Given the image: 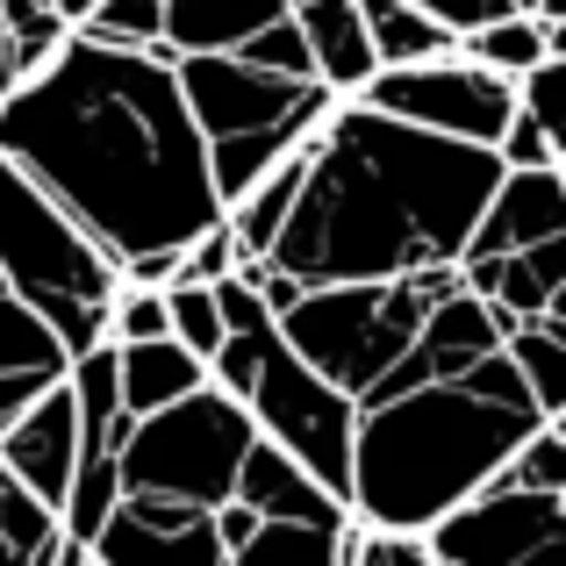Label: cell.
Wrapping results in <instances>:
<instances>
[{
  "label": "cell",
  "mask_w": 566,
  "mask_h": 566,
  "mask_svg": "<svg viewBox=\"0 0 566 566\" xmlns=\"http://www.w3.org/2000/svg\"><path fill=\"white\" fill-rule=\"evenodd\" d=\"M294 22L308 36V57H316V80L331 86L337 101L359 94L374 80V51H366V29H359V0H294Z\"/></svg>",
  "instance_id": "e0dca14e"
},
{
  "label": "cell",
  "mask_w": 566,
  "mask_h": 566,
  "mask_svg": "<svg viewBox=\"0 0 566 566\" xmlns=\"http://www.w3.org/2000/svg\"><path fill=\"white\" fill-rule=\"evenodd\" d=\"M14 86V65H8V29H0V94Z\"/></svg>",
  "instance_id": "f1b7e54d"
},
{
  "label": "cell",
  "mask_w": 566,
  "mask_h": 566,
  "mask_svg": "<svg viewBox=\"0 0 566 566\" xmlns=\"http://www.w3.org/2000/svg\"><path fill=\"white\" fill-rule=\"evenodd\" d=\"M0 158L123 273L144 251H187L222 222L208 144L172 57L72 29L29 80L0 94Z\"/></svg>",
  "instance_id": "6da1fadb"
},
{
  "label": "cell",
  "mask_w": 566,
  "mask_h": 566,
  "mask_svg": "<svg viewBox=\"0 0 566 566\" xmlns=\"http://www.w3.org/2000/svg\"><path fill=\"white\" fill-rule=\"evenodd\" d=\"M510 8H516V14H538V8H545V0H510Z\"/></svg>",
  "instance_id": "1f68e13d"
},
{
  "label": "cell",
  "mask_w": 566,
  "mask_h": 566,
  "mask_svg": "<svg viewBox=\"0 0 566 566\" xmlns=\"http://www.w3.org/2000/svg\"><path fill=\"white\" fill-rule=\"evenodd\" d=\"M0 566H29L22 553H14V538H8V531H0Z\"/></svg>",
  "instance_id": "4dcf8cb0"
},
{
  "label": "cell",
  "mask_w": 566,
  "mask_h": 566,
  "mask_svg": "<svg viewBox=\"0 0 566 566\" xmlns=\"http://www.w3.org/2000/svg\"><path fill=\"white\" fill-rule=\"evenodd\" d=\"M438 566H566V488H524L495 473L423 531Z\"/></svg>",
  "instance_id": "ba28073f"
},
{
  "label": "cell",
  "mask_w": 566,
  "mask_h": 566,
  "mask_svg": "<svg viewBox=\"0 0 566 566\" xmlns=\"http://www.w3.org/2000/svg\"><path fill=\"white\" fill-rule=\"evenodd\" d=\"M237 244H230V222H216V230H201L193 244L180 251V280H201V287H216V280H230L237 273Z\"/></svg>",
  "instance_id": "4316f807"
},
{
  "label": "cell",
  "mask_w": 566,
  "mask_h": 566,
  "mask_svg": "<svg viewBox=\"0 0 566 566\" xmlns=\"http://www.w3.org/2000/svg\"><path fill=\"white\" fill-rule=\"evenodd\" d=\"M459 280L510 331L516 323H538V316L566 323V237H545L531 251H502V259H459Z\"/></svg>",
  "instance_id": "4fadbf2b"
},
{
  "label": "cell",
  "mask_w": 566,
  "mask_h": 566,
  "mask_svg": "<svg viewBox=\"0 0 566 566\" xmlns=\"http://www.w3.org/2000/svg\"><path fill=\"white\" fill-rule=\"evenodd\" d=\"M359 29H366V51H374V72L423 65V57H444L459 43L452 29L430 22V14L409 8V0H359Z\"/></svg>",
  "instance_id": "ffe728a7"
},
{
  "label": "cell",
  "mask_w": 566,
  "mask_h": 566,
  "mask_svg": "<svg viewBox=\"0 0 566 566\" xmlns=\"http://www.w3.org/2000/svg\"><path fill=\"white\" fill-rule=\"evenodd\" d=\"M65 366H72L65 345H57V337L8 294V280H0V430H8L51 380H65Z\"/></svg>",
  "instance_id": "2e32d148"
},
{
  "label": "cell",
  "mask_w": 566,
  "mask_h": 566,
  "mask_svg": "<svg viewBox=\"0 0 566 566\" xmlns=\"http://www.w3.org/2000/svg\"><path fill=\"white\" fill-rule=\"evenodd\" d=\"M0 467L43 502L57 510L72 488V467H80V409H72V387L51 380L8 430H0Z\"/></svg>",
  "instance_id": "8fae6325"
},
{
  "label": "cell",
  "mask_w": 566,
  "mask_h": 566,
  "mask_svg": "<svg viewBox=\"0 0 566 566\" xmlns=\"http://www.w3.org/2000/svg\"><path fill=\"white\" fill-rule=\"evenodd\" d=\"M0 280L65 345V359L108 345V302L123 287L108 259L0 158Z\"/></svg>",
  "instance_id": "8992f818"
},
{
  "label": "cell",
  "mask_w": 566,
  "mask_h": 566,
  "mask_svg": "<svg viewBox=\"0 0 566 566\" xmlns=\"http://www.w3.org/2000/svg\"><path fill=\"white\" fill-rule=\"evenodd\" d=\"M502 352H510V366L524 374L531 401H538V416L566 423V323H559V316L516 323V331L502 337Z\"/></svg>",
  "instance_id": "44dd1931"
},
{
  "label": "cell",
  "mask_w": 566,
  "mask_h": 566,
  "mask_svg": "<svg viewBox=\"0 0 566 566\" xmlns=\"http://www.w3.org/2000/svg\"><path fill=\"white\" fill-rule=\"evenodd\" d=\"M280 14H287V0H158V51L166 57L244 51Z\"/></svg>",
  "instance_id": "9a60e30c"
},
{
  "label": "cell",
  "mask_w": 566,
  "mask_h": 566,
  "mask_svg": "<svg viewBox=\"0 0 566 566\" xmlns=\"http://www.w3.org/2000/svg\"><path fill=\"white\" fill-rule=\"evenodd\" d=\"M86 559L94 566H222L216 510L115 495V510L101 516V531L86 538Z\"/></svg>",
  "instance_id": "30bf717a"
},
{
  "label": "cell",
  "mask_w": 566,
  "mask_h": 566,
  "mask_svg": "<svg viewBox=\"0 0 566 566\" xmlns=\"http://www.w3.org/2000/svg\"><path fill=\"white\" fill-rule=\"evenodd\" d=\"M166 294V337L172 345H187L193 359H216V345H222V308H216V287H201V280H172V287H158Z\"/></svg>",
  "instance_id": "603a6c76"
},
{
  "label": "cell",
  "mask_w": 566,
  "mask_h": 566,
  "mask_svg": "<svg viewBox=\"0 0 566 566\" xmlns=\"http://www.w3.org/2000/svg\"><path fill=\"white\" fill-rule=\"evenodd\" d=\"M0 29H8V65H14V80H29V72H36L43 57L72 36V22L51 8V0H0Z\"/></svg>",
  "instance_id": "7402d4cb"
},
{
  "label": "cell",
  "mask_w": 566,
  "mask_h": 566,
  "mask_svg": "<svg viewBox=\"0 0 566 566\" xmlns=\"http://www.w3.org/2000/svg\"><path fill=\"white\" fill-rule=\"evenodd\" d=\"M467 65L495 72V80H524L538 57H566V22H538V14H502V22H481L452 43Z\"/></svg>",
  "instance_id": "d6986e66"
},
{
  "label": "cell",
  "mask_w": 566,
  "mask_h": 566,
  "mask_svg": "<svg viewBox=\"0 0 566 566\" xmlns=\"http://www.w3.org/2000/svg\"><path fill=\"white\" fill-rule=\"evenodd\" d=\"M251 416L237 395L201 380L193 395L137 416L115 444V488L144 502H187V510H222L237 495V467L251 452Z\"/></svg>",
  "instance_id": "52a82bcc"
},
{
  "label": "cell",
  "mask_w": 566,
  "mask_h": 566,
  "mask_svg": "<svg viewBox=\"0 0 566 566\" xmlns=\"http://www.w3.org/2000/svg\"><path fill=\"white\" fill-rule=\"evenodd\" d=\"M495 180L502 158L488 144L430 137L345 94L308 137L302 187L265 244V265H280L294 287H366L459 265Z\"/></svg>",
  "instance_id": "3957f363"
},
{
  "label": "cell",
  "mask_w": 566,
  "mask_h": 566,
  "mask_svg": "<svg viewBox=\"0 0 566 566\" xmlns=\"http://www.w3.org/2000/svg\"><path fill=\"white\" fill-rule=\"evenodd\" d=\"M72 29H80V36H94V43L151 51V43H158V0H94V8H86Z\"/></svg>",
  "instance_id": "d4e9b609"
},
{
  "label": "cell",
  "mask_w": 566,
  "mask_h": 566,
  "mask_svg": "<svg viewBox=\"0 0 566 566\" xmlns=\"http://www.w3.org/2000/svg\"><path fill=\"white\" fill-rule=\"evenodd\" d=\"M230 57H237V65H251V72H273V80H316V57H308V36H302V22H294V14L265 22L259 36H251L244 51H230Z\"/></svg>",
  "instance_id": "cb8c5ba5"
},
{
  "label": "cell",
  "mask_w": 566,
  "mask_h": 566,
  "mask_svg": "<svg viewBox=\"0 0 566 566\" xmlns=\"http://www.w3.org/2000/svg\"><path fill=\"white\" fill-rule=\"evenodd\" d=\"M345 524H352V510H337V516H265V510H251V502L230 495L216 510V545H222V566H337Z\"/></svg>",
  "instance_id": "7c38bea8"
},
{
  "label": "cell",
  "mask_w": 566,
  "mask_h": 566,
  "mask_svg": "<svg viewBox=\"0 0 566 566\" xmlns=\"http://www.w3.org/2000/svg\"><path fill=\"white\" fill-rule=\"evenodd\" d=\"M208 380V366L193 359L187 345H172V337H151V345H115V401H123V416L137 423V416L166 409V401L193 395V387Z\"/></svg>",
  "instance_id": "ac0fdd59"
},
{
  "label": "cell",
  "mask_w": 566,
  "mask_h": 566,
  "mask_svg": "<svg viewBox=\"0 0 566 566\" xmlns=\"http://www.w3.org/2000/svg\"><path fill=\"white\" fill-rule=\"evenodd\" d=\"M359 101L395 115V123H409V129H430V137H452V144H488L495 151L502 123L516 115V80H495V72L467 65L459 51H444V57H423V65L374 72L359 86Z\"/></svg>",
  "instance_id": "9c48e42d"
},
{
  "label": "cell",
  "mask_w": 566,
  "mask_h": 566,
  "mask_svg": "<svg viewBox=\"0 0 566 566\" xmlns=\"http://www.w3.org/2000/svg\"><path fill=\"white\" fill-rule=\"evenodd\" d=\"M172 80L208 144V180L216 201H244L294 144L316 137V123L331 115V86L316 80H273V72L237 65L230 51H201V57H172Z\"/></svg>",
  "instance_id": "5b68a950"
},
{
  "label": "cell",
  "mask_w": 566,
  "mask_h": 566,
  "mask_svg": "<svg viewBox=\"0 0 566 566\" xmlns=\"http://www.w3.org/2000/svg\"><path fill=\"white\" fill-rule=\"evenodd\" d=\"M409 8H423L430 22H444L452 36H467V29H481V22H502V14H516L510 0H409Z\"/></svg>",
  "instance_id": "83f0119b"
},
{
  "label": "cell",
  "mask_w": 566,
  "mask_h": 566,
  "mask_svg": "<svg viewBox=\"0 0 566 566\" xmlns=\"http://www.w3.org/2000/svg\"><path fill=\"white\" fill-rule=\"evenodd\" d=\"M337 566H438L430 545L416 531H374V524H345V553Z\"/></svg>",
  "instance_id": "484cf974"
},
{
  "label": "cell",
  "mask_w": 566,
  "mask_h": 566,
  "mask_svg": "<svg viewBox=\"0 0 566 566\" xmlns=\"http://www.w3.org/2000/svg\"><path fill=\"white\" fill-rule=\"evenodd\" d=\"M51 8H57V14H65V22H80V14H86V8H94V0H51Z\"/></svg>",
  "instance_id": "f546056e"
},
{
  "label": "cell",
  "mask_w": 566,
  "mask_h": 566,
  "mask_svg": "<svg viewBox=\"0 0 566 566\" xmlns=\"http://www.w3.org/2000/svg\"><path fill=\"white\" fill-rule=\"evenodd\" d=\"M216 308H222V345L208 359V380L222 395L244 401L251 430L265 444L294 459L323 495L345 502V481H352V401L337 395L302 352L280 337L273 308L244 287V273L216 280Z\"/></svg>",
  "instance_id": "277c9868"
},
{
  "label": "cell",
  "mask_w": 566,
  "mask_h": 566,
  "mask_svg": "<svg viewBox=\"0 0 566 566\" xmlns=\"http://www.w3.org/2000/svg\"><path fill=\"white\" fill-rule=\"evenodd\" d=\"M545 237H566V172H502L459 259H502V251H531Z\"/></svg>",
  "instance_id": "5bb4252c"
},
{
  "label": "cell",
  "mask_w": 566,
  "mask_h": 566,
  "mask_svg": "<svg viewBox=\"0 0 566 566\" xmlns=\"http://www.w3.org/2000/svg\"><path fill=\"white\" fill-rule=\"evenodd\" d=\"M287 8H294V0H287Z\"/></svg>",
  "instance_id": "d6a6232c"
},
{
  "label": "cell",
  "mask_w": 566,
  "mask_h": 566,
  "mask_svg": "<svg viewBox=\"0 0 566 566\" xmlns=\"http://www.w3.org/2000/svg\"><path fill=\"white\" fill-rule=\"evenodd\" d=\"M502 337L510 323L459 280L423 316L416 345L352 395V524L423 538L452 502H467L510 467L531 430L553 423L538 416Z\"/></svg>",
  "instance_id": "7a4b0ae2"
}]
</instances>
